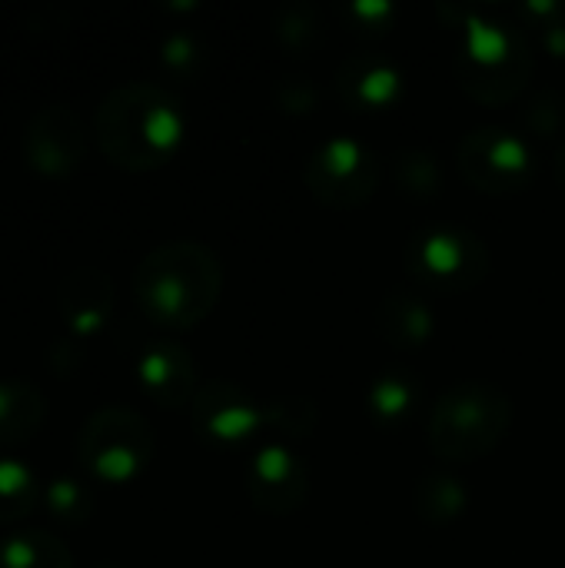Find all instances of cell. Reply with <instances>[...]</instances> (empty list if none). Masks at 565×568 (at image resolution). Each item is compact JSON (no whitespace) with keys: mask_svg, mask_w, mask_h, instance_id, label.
<instances>
[{"mask_svg":"<svg viewBox=\"0 0 565 568\" xmlns=\"http://www.w3.org/2000/svg\"><path fill=\"white\" fill-rule=\"evenodd\" d=\"M93 133L100 153L113 166L147 173L176 153L183 140V106L157 83H120L100 100L93 113Z\"/></svg>","mask_w":565,"mask_h":568,"instance_id":"obj_1","label":"cell"},{"mask_svg":"<svg viewBox=\"0 0 565 568\" xmlns=\"http://www.w3.org/2000/svg\"><path fill=\"white\" fill-rule=\"evenodd\" d=\"M223 293V266L216 253L196 240H170L153 246L133 270V296L147 320L163 329H193Z\"/></svg>","mask_w":565,"mask_h":568,"instance_id":"obj_2","label":"cell"},{"mask_svg":"<svg viewBox=\"0 0 565 568\" xmlns=\"http://www.w3.org/2000/svg\"><path fill=\"white\" fill-rule=\"evenodd\" d=\"M513 426V399L493 383H460L440 393L430 409L426 439L446 463H476L490 456Z\"/></svg>","mask_w":565,"mask_h":568,"instance_id":"obj_3","label":"cell"},{"mask_svg":"<svg viewBox=\"0 0 565 568\" xmlns=\"http://www.w3.org/2000/svg\"><path fill=\"white\" fill-rule=\"evenodd\" d=\"M466 43L456 57V77L460 87L486 106H500L513 97H519L533 77L536 57L529 40L500 20H483L476 13H466L463 20Z\"/></svg>","mask_w":565,"mask_h":568,"instance_id":"obj_4","label":"cell"},{"mask_svg":"<svg viewBox=\"0 0 565 568\" xmlns=\"http://www.w3.org/2000/svg\"><path fill=\"white\" fill-rule=\"evenodd\" d=\"M157 439L150 423L127 406H103L90 413L77 433L80 466L103 483H130L153 459Z\"/></svg>","mask_w":565,"mask_h":568,"instance_id":"obj_5","label":"cell"},{"mask_svg":"<svg viewBox=\"0 0 565 568\" xmlns=\"http://www.w3.org/2000/svg\"><path fill=\"white\" fill-rule=\"evenodd\" d=\"M410 276L420 290L433 293H466L480 286L490 273V246L480 233L466 226H430L413 236L406 250Z\"/></svg>","mask_w":565,"mask_h":568,"instance_id":"obj_6","label":"cell"},{"mask_svg":"<svg viewBox=\"0 0 565 568\" xmlns=\"http://www.w3.org/2000/svg\"><path fill=\"white\" fill-rule=\"evenodd\" d=\"M303 183L316 203L330 210H356L380 186V160L350 136L320 143L303 163Z\"/></svg>","mask_w":565,"mask_h":568,"instance_id":"obj_7","label":"cell"},{"mask_svg":"<svg viewBox=\"0 0 565 568\" xmlns=\"http://www.w3.org/2000/svg\"><path fill=\"white\" fill-rule=\"evenodd\" d=\"M456 163L463 176L490 196L523 193L533 183L536 163L529 143L503 126H480L460 140Z\"/></svg>","mask_w":565,"mask_h":568,"instance_id":"obj_8","label":"cell"},{"mask_svg":"<svg viewBox=\"0 0 565 568\" xmlns=\"http://www.w3.org/2000/svg\"><path fill=\"white\" fill-rule=\"evenodd\" d=\"M87 153V130L73 106L47 103L23 130V156L40 176H67L80 166Z\"/></svg>","mask_w":565,"mask_h":568,"instance_id":"obj_9","label":"cell"},{"mask_svg":"<svg viewBox=\"0 0 565 568\" xmlns=\"http://www.w3.org/2000/svg\"><path fill=\"white\" fill-rule=\"evenodd\" d=\"M246 493L266 516H293L306 506L310 473L306 463L286 446H266L253 456L246 473Z\"/></svg>","mask_w":565,"mask_h":568,"instance_id":"obj_10","label":"cell"},{"mask_svg":"<svg viewBox=\"0 0 565 568\" xmlns=\"http://www.w3.org/2000/svg\"><path fill=\"white\" fill-rule=\"evenodd\" d=\"M190 413L196 433L216 446H236L263 426V409H256V403L226 379H206L196 389Z\"/></svg>","mask_w":565,"mask_h":568,"instance_id":"obj_11","label":"cell"},{"mask_svg":"<svg viewBox=\"0 0 565 568\" xmlns=\"http://www.w3.org/2000/svg\"><path fill=\"white\" fill-rule=\"evenodd\" d=\"M137 376L143 393L160 406V409H183L193 406L196 399V366L193 356L173 343V339H157L140 353Z\"/></svg>","mask_w":565,"mask_h":568,"instance_id":"obj_12","label":"cell"},{"mask_svg":"<svg viewBox=\"0 0 565 568\" xmlns=\"http://www.w3.org/2000/svg\"><path fill=\"white\" fill-rule=\"evenodd\" d=\"M336 97L353 110H386L403 97V70L383 53H353L336 67Z\"/></svg>","mask_w":565,"mask_h":568,"instance_id":"obj_13","label":"cell"},{"mask_svg":"<svg viewBox=\"0 0 565 568\" xmlns=\"http://www.w3.org/2000/svg\"><path fill=\"white\" fill-rule=\"evenodd\" d=\"M57 310L70 333L90 336L97 333L113 310V280L100 266H77L63 273L57 286Z\"/></svg>","mask_w":565,"mask_h":568,"instance_id":"obj_14","label":"cell"},{"mask_svg":"<svg viewBox=\"0 0 565 568\" xmlns=\"http://www.w3.org/2000/svg\"><path fill=\"white\" fill-rule=\"evenodd\" d=\"M376 329L396 349H420L433 339L436 313L423 293L393 290L383 296V303L376 310Z\"/></svg>","mask_w":565,"mask_h":568,"instance_id":"obj_15","label":"cell"},{"mask_svg":"<svg viewBox=\"0 0 565 568\" xmlns=\"http://www.w3.org/2000/svg\"><path fill=\"white\" fill-rule=\"evenodd\" d=\"M47 419L43 393L27 379H0V446H20Z\"/></svg>","mask_w":565,"mask_h":568,"instance_id":"obj_16","label":"cell"},{"mask_svg":"<svg viewBox=\"0 0 565 568\" xmlns=\"http://www.w3.org/2000/svg\"><path fill=\"white\" fill-rule=\"evenodd\" d=\"M0 568H73V552L53 532L17 529L0 542Z\"/></svg>","mask_w":565,"mask_h":568,"instance_id":"obj_17","label":"cell"},{"mask_svg":"<svg viewBox=\"0 0 565 568\" xmlns=\"http://www.w3.org/2000/svg\"><path fill=\"white\" fill-rule=\"evenodd\" d=\"M420 406V386L410 369H386L370 386V413L383 426H403Z\"/></svg>","mask_w":565,"mask_h":568,"instance_id":"obj_18","label":"cell"},{"mask_svg":"<svg viewBox=\"0 0 565 568\" xmlns=\"http://www.w3.org/2000/svg\"><path fill=\"white\" fill-rule=\"evenodd\" d=\"M413 503H416V513L423 523L450 526L453 519H460L466 513L470 496H466V486L453 473H426L416 483Z\"/></svg>","mask_w":565,"mask_h":568,"instance_id":"obj_19","label":"cell"},{"mask_svg":"<svg viewBox=\"0 0 565 568\" xmlns=\"http://www.w3.org/2000/svg\"><path fill=\"white\" fill-rule=\"evenodd\" d=\"M273 33L290 53L310 57L326 43V20L313 3H286L273 17Z\"/></svg>","mask_w":565,"mask_h":568,"instance_id":"obj_20","label":"cell"},{"mask_svg":"<svg viewBox=\"0 0 565 568\" xmlns=\"http://www.w3.org/2000/svg\"><path fill=\"white\" fill-rule=\"evenodd\" d=\"M393 176L400 193H406L410 200L426 203L443 193V166L433 150H420V146L400 150L393 160Z\"/></svg>","mask_w":565,"mask_h":568,"instance_id":"obj_21","label":"cell"},{"mask_svg":"<svg viewBox=\"0 0 565 568\" xmlns=\"http://www.w3.org/2000/svg\"><path fill=\"white\" fill-rule=\"evenodd\" d=\"M40 503V483L30 466L20 459L0 456V523H17L33 513Z\"/></svg>","mask_w":565,"mask_h":568,"instance_id":"obj_22","label":"cell"},{"mask_svg":"<svg viewBox=\"0 0 565 568\" xmlns=\"http://www.w3.org/2000/svg\"><path fill=\"white\" fill-rule=\"evenodd\" d=\"M320 409L306 396H280L263 406V426L283 439H306L316 429Z\"/></svg>","mask_w":565,"mask_h":568,"instance_id":"obj_23","label":"cell"},{"mask_svg":"<svg viewBox=\"0 0 565 568\" xmlns=\"http://www.w3.org/2000/svg\"><path fill=\"white\" fill-rule=\"evenodd\" d=\"M43 503L50 516L63 526H80L93 513V493L87 483L70 479V476H53L43 489Z\"/></svg>","mask_w":565,"mask_h":568,"instance_id":"obj_24","label":"cell"},{"mask_svg":"<svg viewBox=\"0 0 565 568\" xmlns=\"http://www.w3.org/2000/svg\"><path fill=\"white\" fill-rule=\"evenodd\" d=\"M523 126L529 136L549 140L565 130V93L563 90H539L526 106H523Z\"/></svg>","mask_w":565,"mask_h":568,"instance_id":"obj_25","label":"cell"},{"mask_svg":"<svg viewBox=\"0 0 565 568\" xmlns=\"http://www.w3.org/2000/svg\"><path fill=\"white\" fill-rule=\"evenodd\" d=\"M160 63L176 77H193L206 63V47L196 33H186V30L170 33L160 47Z\"/></svg>","mask_w":565,"mask_h":568,"instance_id":"obj_26","label":"cell"},{"mask_svg":"<svg viewBox=\"0 0 565 568\" xmlns=\"http://www.w3.org/2000/svg\"><path fill=\"white\" fill-rule=\"evenodd\" d=\"M316 97H320V90L306 73H290L276 83V103L286 113H310L316 106Z\"/></svg>","mask_w":565,"mask_h":568,"instance_id":"obj_27","label":"cell"},{"mask_svg":"<svg viewBox=\"0 0 565 568\" xmlns=\"http://www.w3.org/2000/svg\"><path fill=\"white\" fill-rule=\"evenodd\" d=\"M47 363H50V369H53L60 379H67V376H73V373L80 369V363H83V349H80V343H77V339L60 336V339H53V343H50V349H47Z\"/></svg>","mask_w":565,"mask_h":568,"instance_id":"obj_28","label":"cell"},{"mask_svg":"<svg viewBox=\"0 0 565 568\" xmlns=\"http://www.w3.org/2000/svg\"><path fill=\"white\" fill-rule=\"evenodd\" d=\"M346 17L360 27V30H386V23L393 20V7L383 0H370V3H353L346 7Z\"/></svg>","mask_w":565,"mask_h":568,"instance_id":"obj_29","label":"cell"},{"mask_svg":"<svg viewBox=\"0 0 565 568\" xmlns=\"http://www.w3.org/2000/svg\"><path fill=\"white\" fill-rule=\"evenodd\" d=\"M543 43L553 57H565V20L553 17L543 23Z\"/></svg>","mask_w":565,"mask_h":568,"instance_id":"obj_30","label":"cell"},{"mask_svg":"<svg viewBox=\"0 0 565 568\" xmlns=\"http://www.w3.org/2000/svg\"><path fill=\"white\" fill-rule=\"evenodd\" d=\"M553 170H556V183H559V190L565 193V140H563V146L556 150V163H553Z\"/></svg>","mask_w":565,"mask_h":568,"instance_id":"obj_31","label":"cell"},{"mask_svg":"<svg viewBox=\"0 0 565 568\" xmlns=\"http://www.w3.org/2000/svg\"><path fill=\"white\" fill-rule=\"evenodd\" d=\"M93 568H123V566H117V562H100V566H93Z\"/></svg>","mask_w":565,"mask_h":568,"instance_id":"obj_32","label":"cell"}]
</instances>
